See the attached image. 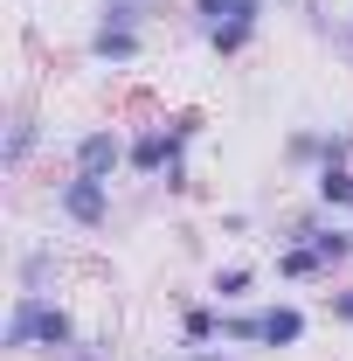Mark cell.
Here are the masks:
<instances>
[{"mask_svg": "<svg viewBox=\"0 0 353 361\" xmlns=\"http://www.w3.org/2000/svg\"><path fill=\"white\" fill-rule=\"evenodd\" d=\"M167 0H97V21H132V28H153Z\"/></svg>", "mask_w": 353, "mask_h": 361, "instance_id": "19", "label": "cell"}, {"mask_svg": "<svg viewBox=\"0 0 353 361\" xmlns=\"http://www.w3.org/2000/svg\"><path fill=\"white\" fill-rule=\"evenodd\" d=\"M305 195L326 209V216H347V223H353V167H326V174H312Z\"/></svg>", "mask_w": 353, "mask_h": 361, "instance_id": "16", "label": "cell"}, {"mask_svg": "<svg viewBox=\"0 0 353 361\" xmlns=\"http://www.w3.org/2000/svg\"><path fill=\"white\" fill-rule=\"evenodd\" d=\"M215 236H222V243H243V236H257V209H222V216H215Z\"/></svg>", "mask_w": 353, "mask_h": 361, "instance_id": "21", "label": "cell"}, {"mask_svg": "<svg viewBox=\"0 0 353 361\" xmlns=\"http://www.w3.org/2000/svg\"><path fill=\"white\" fill-rule=\"evenodd\" d=\"M167 133H174L180 153H194V146L208 139V111H201V104H174V111H167Z\"/></svg>", "mask_w": 353, "mask_h": 361, "instance_id": "17", "label": "cell"}, {"mask_svg": "<svg viewBox=\"0 0 353 361\" xmlns=\"http://www.w3.org/2000/svg\"><path fill=\"white\" fill-rule=\"evenodd\" d=\"M49 139H56V126L42 118V104L14 97V104H7V126H0V167H7V180L35 174V160L49 153Z\"/></svg>", "mask_w": 353, "mask_h": 361, "instance_id": "5", "label": "cell"}, {"mask_svg": "<svg viewBox=\"0 0 353 361\" xmlns=\"http://www.w3.org/2000/svg\"><path fill=\"white\" fill-rule=\"evenodd\" d=\"M347 7H353V0H347Z\"/></svg>", "mask_w": 353, "mask_h": 361, "instance_id": "27", "label": "cell"}, {"mask_svg": "<svg viewBox=\"0 0 353 361\" xmlns=\"http://www.w3.org/2000/svg\"><path fill=\"white\" fill-rule=\"evenodd\" d=\"M208 299H215V306H257V299H270L264 292V264H250V257H215V264H208Z\"/></svg>", "mask_w": 353, "mask_h": 361, "instance_id": "10", "label": "cell"}, {"mask_svg": "<svg viewBox=\"0 0 353 361\" xmlns=\"http://www.w3.org/2000/svg\"><path fill=\"white\" fill-rule=\"evenodd\" d=\"M7 285H14V292H63V285H70V257H63V243H56V236H28V243H14V257H7Z\"/></svg>", "mask_w": 353, "mask_h": 361, "instance_id": "8", "label": "cell"}, {"mask_svg": "<svg viewBox=\"0 0 353 361\" xmlns=\"http://www.w3.org/2000/svg\"><path fill=\"white\" fill-rule=\"evenodd\" d=\"M77 341H84V319L63 292H7V319H0L7 361H63Z\"/></svg>", "mask_w": 353, "mask_h": 361, "instance_id": "1", "label": "cell"}, {"mask_svg": "<svg viewBox=\"0 0 353 361\" xmlns=\"http://www.w3.org/2000/svg\"><path fill=\"white\" fill-rule=\"evenodd\" d=\"M63 361H118V355H111V334H84Z\"/></svg>", "mask_w": 353, "mask_h": 361, "instance_id": "22", "label": "cell"}, {"mask_svg": "<svg viewBox=\"0 0 353 361\" xmlns=\"http://www.w3.org/2000/svg\"><path fill=\"white\" fill-rule=\"evenodd\" d=\"M333 56H340V63L353 70V7L340 14V21H333Z\"/></svg>", "mask_w": 353, "mask_h": 361, "instance_id": "23", "label": "cell"}, {"mask_svg": "<svg viewBox=\"0 0 353 361\" xmlns=\"http://www.w3.org/2000/svg\"><path fill=\"white\" fill-rule=\"evenodd\" d=\"M49 216L70 229V236H104L118 223V180H90V174H63L49 180Z\"/></svg>", "mask_w": 353, "mask_h": 361, "instance_id": "3", "label": "cell"}, {"mask_svg": "<svg viewBox=\"0 0 353 361\" xmlns=\"http://www.w3.org/2000/svg\"><path fill=\"white\" fill-rule=\"evenodd\" d=\"M187 14V35L208 49L215 63H243L264 49V28H270V0H180Z\"/></svg>", "mask_w": 353, "mask_h": 361, "instance_id": "2", "label": "cell"}, {"mask_svg": "<svg viewBox=\"0 0 353 361\" xmlns=\"http://www.w3.org/2000/svg\"><path fill=\"white\" fill-rule=\"evenodd\" d=\"M326 146H333V126H291V133L277 139V167L291 180H312L326 167Z\"/></svg>", "mask_w": 353, "mask_h": 361, "instance_id": "12", "label": "cell"}, {"mask_svg": "<svg viewBox=\"0 0 353 361\" xmlns=\"http://www.w3.org/2000/svg\"><path fill=\"white\" fill-rule=\"evenodd\" d=\"M326 319H333L340 334H353V271H347V278H333V285H326Z\"/></svg>", "mask_w": 353, "mask_h": 361, "instance_id": "20", "label": "cell"}, {"mask_svg": "<svg viewBox=\"0 0 353 361\" xmlns=\"http://www.w3.org/2000/svg\"><path fill=\"white\" fill-rule=\"evenodd\" d=\"M160 195H167V202H201V174H194V153H180L174 167L160 174Z\"/></svg>", "mask_w": 353, "mask_h": 361, "instance_id": "18", "label": "cell"}, {"mask_svg": "<svg viewBox=\"0 0 353 361\" xmlns=\"http://www.w3.org/2000/svg\"><path fill=\"white\" fill-rule=\"evenodd\" d=\"M305 243L326 257V271H333V278H347V271H353V223H347V216H326Z\"/></svg>", "mask_w": 353, "mask_h": 361, "instance_id": "15", "label": "cell"}, {"mask_svg": "<svg viewBox=\"0 0 353 361\" xmlns=\"http://www.w3.org/2000/svg\"><path fill=\"white\" fill-rule=\"evenodd\" d=\"M291 7H305V0H270V14H291Z\"/></svg>", "mask_w": 353, "mask_h": 361, "instance_id": "26", "label": "cell"}, {"mask_svg": "<svg viewBox=\"0 0 353 361\" xmlns=\"http://www.w3.org/2000/svg\"><path fill=\"white\" fill-rule=\"evenodd\" d=\"M174 243H180V257H194V264L208 257V236H201L194 223H180V229H174Z\"/></svg>", "mask_w": 353, "mask_h": 361, "instance_id": "24", "label": "cell"}, {"mask_svg": "<svg viewBox=\"0 0 353 361\" xmlns=\"http://www.w3.org/2000/svg\"><path fill=\"white\" fill-rule=\"evenodd\" d=\"M153 56V28H132V21H97L90 14L84 28V63L90 70H104V77H125Z\"/></svg>", "mask_w": 353, "mask_h": 361, "instance_id": "6", "label": "cell"}, {"mask_svg": "<svg viewBox=\"0 0 353 361\" xmlns=\"http://www.w3.org/2000/svg\"><path fill=\"white\" fill-rule=\"evenodd\" d=\"M174 341L180 348H222V306L208 292H187L174 306Z\"/></svg>", "mask_w": 353, "mask_h": 361, "instance_id": "13", "label": "cell"}, {"mask_svg": "<svg viewBox=\"0 0 353 361\" xmlns=\"http://www.w3.org/2000/svg\"><path fill=\"white\" fill-rule=\"evenodd\" d=\"M270 271H277V285H284V292H319V285H333L326 257H319L312 243H298V236L270 250Z\"/></svg>", "mask_w": 353, "mask_h": 361, "instance_id": "11", "label": "cell"}, {"mask_svg": "<svg viewBox=\"0 0 353 361\" xmlns=\"http://www.w3.org/2000/svg\"><path fill=\"white\" fill-rule=\"evenodd\" d=\"M222 348L264 355V299H257V306H222Z\"/></svg>", "mask_w": 353, "mask_h": 361, "instance_id": "14", "label": "cell"}, {"mask_svg": "<svg viewBox=\"0 0 353 361\" xmlns=\"http://www.w3.org/2000/svg\"><path fill=\"white\" fill-rule=\"evenodd\" d=\"M63 167H70V174H90V180H125V126H118V118L77 126L70 146H63Z\"/></svg>", "mask_w": 353, "mask_h": 361, "instance_id": "4", "label": "cell"}, {"mask_svg": "<svg viewBox=\"0 0 353 361\" xmlns=\"http://www.w3.org/2000/svg\"><path fill=\"white\" fill-rule=\"evenodd\" d=\"M180 361H250V355H236V348H180Z\"/></svg>", "mask_w": 353, "mask_h": 361, "instance_id": "25", "label": "cell"}, {"mask_svg": "<svg viewBox=\"0 0 353 361\" xmlns=\"http://www.w3.org/2000/svg\"><path fill=\"white\" fill-rule=\"evenodd\" d=\"M180 160L174 133H167V111H146L125 126V180H146V188H160V174Z\"/></svg>", "mask_w": 353, "mask_h": 361, "instance_id": "7", "label": "cell"}, {"mask_svg": "<svg viewBox=\"0 0 353 361\" xmlns=\"http://www.w3.org/2000/svg\"><path fill=\"white\" fill-rule=\"evenodd\" d=\"M312 306L298 299V292H270L264 299V355H298L312 341Z\"/></svg>", "mask_w": 353, "mask_h": 361, "instance_id": "9", "label": "cell"}]
</instances>
